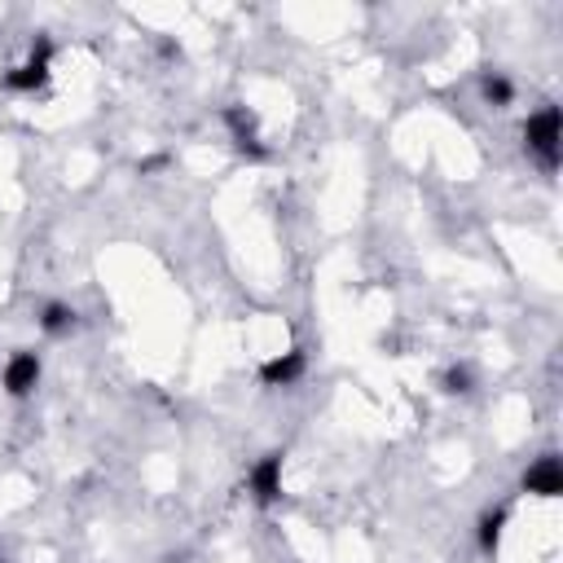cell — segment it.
<instances>
[{"instance_id":"1","label":"cell","mask_w":563,"mask_h":563,"mask_svg":"<svg viewBox=\"0 0 563 563\" xmlns=\"http://www.w3.org/2000/svg\"><path fill=\"white\" fill-rule=\"evenodd\" d=\"M523 150L532 158H541L545 172L559 167V150H563V114L559 106H541L523 119Z\"/></svg>"},{"instance_id":"2","label":"cell","mask_w":563,"mask_h":563,"mask_svg":"<svg viewBox=\"0 0 563 563\" xmlns=\"http://www.w3.org/2000/svg\"><path fill=\"white\" fill-rule=\"evenodd\" d=\"M48 75H53V40L40 35V40L31 44L26 62H18V66H9V70L0 75V88H4V92H40V88L48 84Z\"/></svg>"},{"instance_id":"3","label":"cell","mask_w":563,"mask_h":563,"mask_svg":"<svg viewBox=\"0 0 563 563\" xmlns=\"http://www.w3.org/2000/svg\"><path fill=\"white\" fill-rule=\"evenodd\" d=\"M220 119H224V128H229L238 154H246V158H268V145H264V136H260V114H255L251 106H224Z\"/></svg>"},{"instance_id":"4","label":"cell","mask_w":563,"mask_h":563,"mask_svg":"<svg viewBox=\"0 0 563 563\" xmlns=\"http://www.w3.org/2000/svg\"><path fill=\"white\" fill-rule=\"evenodd\" d=\"M282 466H286L282 453H264V457L251 462V471H246V493H251L255 506H277V501H282Z\"/></svg>"},{"instance_id":"5","label":"cell","mask_w":563,"mask_h":563,"mask_svg":"<svg viewBox=\"0 0 563 563\" xmlns=\"http://www.w3.org/2000/svg\"><path fill=\"white\" fill-rule=\"evenodd\" d=\"M40 374H44L40 356L22 347V352H13V356L4 361V369H0V387H4V396L22 400V396H31V391L40 387Z\"/></svg>"},{"instance_id":"6","label":"cell","mask_w":563,"mask_h":563,"mask_svg":"<svg viewBox=\"0 0 563 563\" xmlns=\"http://www.w3.org/2000/svg\"><path fill=\"white\" fill-rule=\"evenodd\" d=\"M519 488H523L528 497H541V501L559 497V493H563V462H559L554 453H541V457H537V462L523 471Z\"/></svg>"},{"instance_id":"7","label":"cell","mask_w":563,"mask_h":563,"mask_svg":"<svg viewBox=\"0 0 563 563\" xmlns=\"http://www.w3.org/2000/svg\"><path fill=\"white\" fill-rule=\"evenodd\" d=\"M303 374H308V356H303L299 347L273 352V356L260 365V383H264V387H295Z\"/></svg>"},{"instance_id":"8","label":"cell","mask_w":563,"mask_h":563,"mask_svg":"<svg viewBox=\"0 0 563 563\" xmlns=\"http://www.w3.org/2000/svg\"><path fill=\"white\" fill-rule=\"evenodd\" d=\"M479 97H484V106L506 110V106L515 101V84H510L501 70H484V75H479Z\"/></svg>"},{"instance_id":"9","label":"cell","mask_w":563,"mask_h":563,"mask_svg":"<svg viewBox=\"0 0 563 563\" xmlns=\"http://www.w3.org/2000/svg\"><path fill=\"white\" fill-rule=\"evenodd\" d=\"M40 330H44V334H53V339L70 334V330H75V308H70V303H62V299H48V303L40 308Z\"/></svg>"},{"instance_id":"10","label":"cell","mask_w":563,"mask_h":563,"mask_svg":"<svg viewBox=\"0 0 563 563\" xmlns=\"http://www.w3.org/2000/svg\"><path fill=\"white\" fill-rule=\"evenodd\" d=\"M501 532H506V506H493V510H484V515H479V528H475V541H479V550H484V554H497V545H501Z\"/></svg>"},{"instance_id":"11","label":"cell","mask_w":563,"mask_h":563,"mask_svg":"<svg viewBox=\"0 0 563 563\" xmlns=\"http://www.w3.org/2000/svg\"><path fill=\"white\" fill-rule=\"evenodd\" d=\"M471 387H475L471 365H449V369H444V391H449V396H466Z\"/></svg>"},{"instance_id":"12","label":"cell","mask_w":563,"mask_h":563,"mask_svg":"<svg viewBox=\"0 0 563 563\" xmlns=\"http://www.w3.org/2000/svg\"><path fill=\"white\" fill-rule=\"evenodd\" d=\"M167 163H172V154H150V158L136 163V172H141V176H154V172H163Z\"/></svg>"}]
</instances>
